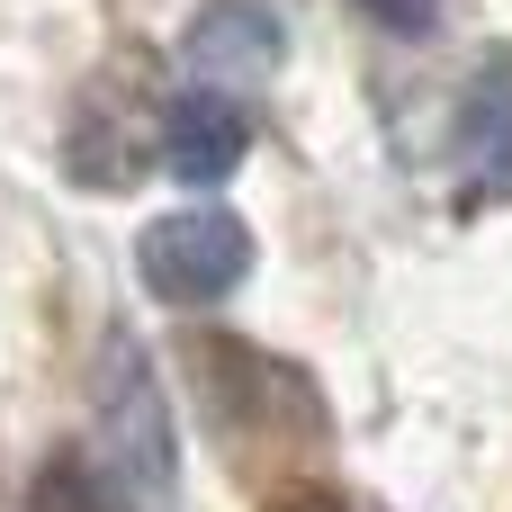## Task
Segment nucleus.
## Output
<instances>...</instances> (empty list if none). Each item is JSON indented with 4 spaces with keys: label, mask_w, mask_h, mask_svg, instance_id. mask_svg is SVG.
Instances as JSON below:
<instances>
[{
    "label": "nucleus",
    "mask_w": 512,
    "mask_h": 512,
    "mask_svg": "<svg viewBox=\"0 0 512 512\" xmlns=\"http://www.w3.org/2000/svg\"><path fill=\"white\" fill-rule=\"evenodd\" d=\"M135 279H144V297H162V306H180V315L225 306V297L252 279V225H243L234 207L189 198V207H171V216H153V225L135 234Z\"/></svg>",
    "instance_id": "obj_2"
},
{
    "label": "nucleus",
    "mask_w": 512,
    "mask_h": 512,
    "mask_svg": "<svg viewBox=\"0 0 512 512\" xmlns=\"http://www.w3.org/2000/svg\"><path fill=\"white\" fill-rule=\"evenodd\" d=\"M153 117H162V99H144L135 72H126V90H117V72L90 81L72 126H63V171L81 189H135L153 171Z\"/></svg>",
    "instance_id": "obj_3"
},
{
    "label": "nucleus",
    "mask_w": 512,
    "mask_h": 512,
    "mask_svg": "<svg viewBox=\"0 0 512 512\" xmlns=\"http://www.w3.org/2000/svg\"><path fill=\"white\" fill-rule=\"evenodd\" d=\"M180 54H189L198 90H234L243 99L252 81H270L288 63V27L261 0H198L189 27H180Z\"/></svg>",
    "instance_id": "obj_6"
},
{
    "label": "nucleus",
    "mask_w": 512,
    "mask_h": 512,
    "mask_svg": "<svg viewBox=\"0 0 512 512\" xmlns=\"http://www.w3.org/2000/svg\"><path fill=\"white\" fill-rule=\"evenodd\" d=\"M270 512H351V504H342L333 486H288V495H279Z\"/></svg>",
    "instance_id": "obj_10"
},
{
    "label": "nucleus",
    "mask_w": 512,
    "mask_h": 512,
    "mask_svg": "<svg viewBox=\"0 0 512 512\" xmlns=\"http://www.w3.org/2000/svg\"><path fill=\"white\" fill-rule=\"evenodd\" d=\"M198 387H207V405H216V423L234 432V423H279V432H324V414H315V387L297 378V369H279V360H261L252 342H234V333H198Z\"/></svg>",
    "instance_id": "obj_5"
},
{
    "label": "nucleus",
    "mask_w": 512,
    "mask_h": 512,
    "mask_svg": "<svg viewBox=\"0 0 512 512\" xmlns=\"http://www.w3.org/2000/svg\"><path fill=\"white\" fill-rule=\"evenodd\" d=\"M351 9H360V18H369L378 36H405V45L441 27V0H351Z\"/></svg>",
    "instance_id": "obj_9"
},
{
    "label": "nucleus",
    "mask_w": 512,
    "mask_h": 512,
    "mask_svg": "<svg viewBox=\"0 0 512 512\" xmlns=\"http://www.w3.org/2000/svg\"><path fill=\"white\" fill-rule=\"evenodd\" d=\"M153 162L180 180V189H225L243 162H252V108L234 90H171L162 117H153Z\"/></svg>",
    "instance_id": "obj_4"
},
{
    "label": "nucleus",
    "mask_w": 512,
    "mask_h": 512,
    "mask_svg": "<svg viewBox=\"0 0 512 512\" xmlns=\"http://www.w3.org/2000/svg\"><path fill=\"white\" fill-rule=\"evenodd\" d=\"M27 512H108V495H99V477H90L81 450H54L36 468V486H27Z\"/></svg>",
    "instance_id": "obj_8"
},
{
    "label": "nucleus",
    "mask_w": 512,
    "mask_h": 512,
    "mask_svg": "<svg viewBox=\"0 0 512 512\" xmlns=\"http://www.w3.org/2000/svg\"><path fill=\"white\" fill-rule=\"evenodd\" d=\"M81 459H90L108 512H171L180 504V423H171L153 351L126 324L99 333V360H90V450Z\"/></svg>",
    "instance_id": "obj_1"
},
{
    "label": "nucleus",
    "mask_w": 512,
    "mask_h": 512,
    "mask_svg": "<svg viewBox=\"0 0 512 512\" xmlns=\"http://www.w3.org/2000/svg\"><path fill=\"white\" fill-rule=\"evenodd\" d=\"M459 171H468V207H504L512 198V45H477V72L459 81Z\"/></svg>",
    "instance_id": "obj_7"
}]
</instances>
